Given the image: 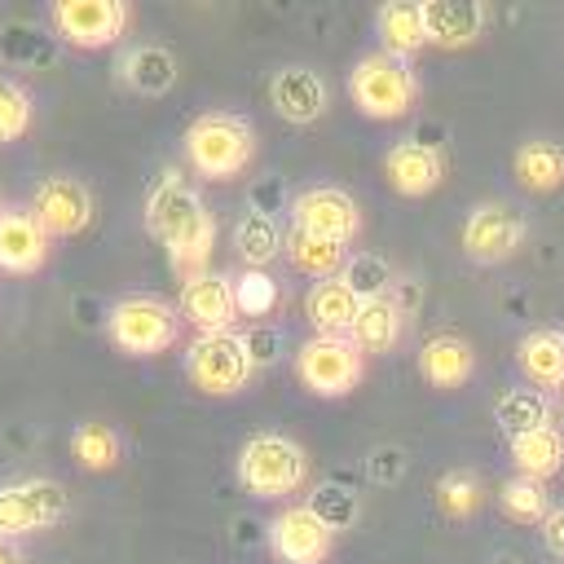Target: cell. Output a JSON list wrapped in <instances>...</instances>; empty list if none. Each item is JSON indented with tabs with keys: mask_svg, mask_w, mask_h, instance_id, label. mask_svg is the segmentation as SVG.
Listing matches in <instances>:
<instances>
[{
	"mask_svg": "<svg viewBox=\"0 0 564 564\" xmlns=\"http://www.w3.org/2000/svg\"><path fill=\"white\" fill-rule=\"evenodd\" d=\"M476 370V348L454 335V330H436L423 339L419 348V375L436 388V392H449V388H463Z\"/></svg>",
	"mask_w": 564,
	"mask_h": 564,
	"instance_id": "20",
	"label": "cell"
},
{
	"mask_svg": "<svg viewBox=\"0 0 564 564\" xmlns=\"http://www.w3.org/2000/svg\"><path fill=\"white\" fill-rule=\"evenodd\" d=\"M313 511H317V520L330 529V533H344V529H352L357 524V494L348 489V485H339V480H322L308 498H304Z\"/></svg>",
	"mask_w": 564,
	"mask_h": 564,
	"instance_id": "35",
	"label": "cell"
},
{
	"mask_svg": "<svg viewBox=\"0 0 564 564\" xmlns=\"http://www.w3.org/2000/svg\"><path fill=\"white\" fill-rule=\"evenodd\" d=\"M339 278H344V286H348L357 300H379V295H388L392 282H397L392 264H388L383 256H375V251H352Z\"/></svg>",
	"mask_w": 564,
	"mask_h": 564,
	"instance_id": "33",
	"label": "cell"
},
{
	"mask_svg": "<svg viewBox=\"0 0 564 564\" xmlns=\"http://www.w3.org/2000/svg\"><path fill=\"white\" fill-rule=\"evenodd\" d=\"M291 225L308 229V234H322V238H339V242H352L361 234V207L348 189L339 185H308L291 198Z\"/></svg>",
	"mask_w": 564,
	"mask_h": 564,
	"instance_id": "14",
	"label": "cell"
},
{
	"mask_svg": "<svg viewBox=\"0 0 564 564\" xmlns=\"http://www.w3.org/2000/svg\"><path fill=\"white\" fill-rule=\"evenodd\" d=\"M286 247V229L278 225L273 212H256L247 207L238 220H234V251L242 260V269H269Z\"/></svg>",
	"mask_w": 564,
	"mask_h": 564,
	"instance_id": "23",
	"label": "cell"
},
{
	"mask_svg": "<svg viewBox=\"0 0 564 564\" xmlns=\"http://www.w3.org/2000/svg\"><path fill=\"white\" fill-rule=\"evenodd\" d=\"M53 256L48 229L31 216V207H0V273H40Z\"/></svg>",
	"mask_w": 564,
	"mask_h": 564,
	"instance_id": "16",
	"label": "cell"
},
{
	"mask_svg": "<svg viewBox=\"0 0 564 564\" xmlns=\"http://www.w3.org/2000/svg\"><path fill=\"white\" fill-rule=\"evenodd\" d=\"M498 564H516V560H498Z\"/></svg>",
	"mask_w": 564,
	"mask_h": 564,
	"instance_id": "44",
	"label": "cell"
},
{
	"mask_svg": "<svg viewBox=\"0 0 564 564\" xmlns=\"http://www.w3.org/2000/svg\"><path fill=\"white\" fill-rule=\"evenodd\" d=\"M383 176L397 194L405 198H423L432 194L441 181H445V154L441 145L432 141H419V137H401L397 145H388L383 154Z\"/></svg>",
	"mask_w": 564,
	"mask_h": 564,
	"instance_id": "17",
	"label": "cell"
},
{
	"mask_svg": "<svg viewBox=\"0 0 564 564\" xmlns=\"http://www.w3.org/2000/svg\"><path fill=\"white\" fill-rule=\"evenodd\" d=\"M31 216L48 229V238H75L93 225V189L70 172H48L31 189Z\"/></svg>",
	"mask_w": 564,
	"mask_h": 564,
	"instance_id": "9",
	"label": "cell"
},
{
	"mask_svg": "<svg viewBox=\"0 0 564 564\" xmlns=\"http://www.w3.org/2000/svg\"><path fill=\"white\" fill-rule=\"evenodd\" d=\"M538 529H542V542H546V551L564 560V507H551V511H546V520H542Z\"/></svg>",
	"mask_w": 564,
	"mask_h": 564,
	"instance_id": "41",
	"label": "cell"
},
{
	"mask_svg": "<svg viewBox=\"0 0 564 564\" xmlns=\"http://www.w3.org/2000/svg\"><path fill=\"white\" fill-rule=\"evenodd\" d=\"M555 397L546 388H533V383H520V388H502L498 401H494V423L507 432V436H520V432H538V427H551L555 423Z\"/></svg>",
	"mask_w": 564,
	"mask_h": 564,
	"instance_id": "22",
	"label": "cell"
},
{
	"mask_svg": "<svg viewBox=\"0 0 564 564\" xmlns=\"http://www.w3.org/2000/svg\"><path fill=\"white\" fill-rule=\"evenodd\" d=\"M269 106H273L286 123L304 128V123H317V119L326 115L330 88H326V79H322L313 66L291 62V66H278V70L269 75Z\"/></svg>",
	"mask_w": 564,
	"mask_h": 564,
	"instance_id": "15",
	"label": "cell"
},
{
	"mask_svg": "<svg viewBox=\"0 0 564 564\" xmlns=\"http://www.w3.org/2000/svg\"><path fill=\"white\" fill-rule=\"evenodd\" d=\"M0 48H4V57L18 62V66L53 62V44H48V35H40L35 26H22V22H13V26L0 35Z\"/></svg>",
	"mask_w": 564,
	"mask_h": 564,
	"instance_id": "37",
	"label": "cell"
},
{
	"mask_svg": "<svg viewBox=\"0 0 564 564\" xmlns=\"http://www.w3.org/2000/svg\"><path fill=\"white\" fill-rule=\"evenodd\" d=\"M115 79L137 93V97H163L172 84H176V57L154 44V40H141V44H128L119 57H115Z\"/></svg>",
	"mask_w": 564,
	"mask_h": 564,
	"instance_id": "19",
	"label": "cell"
},
{
	"mask_svg": "<svg viewBox=\"0 0 564 564\" xmlns=\"http://www.w3.org/2000/svg\"><path fill=\"white\" fill-rule=\"evenodd\" d=\"M405 467H410V458H405L401 445H375V449L366 454V476H370V485H397V480L405 476Z\"/></svg>",
	"mask_w": 564,
	"mask_h": 564,
	"instance_id": "39",
	"label": "cell"
},
{
	"mask_svg": "<svg viewBox=\"0 0 564 564\" xmlns=\"http://www.w3.org/2000/svg\"><path fill=\"white\" fill-rule=\"evenodd\" d=\"M145 229H150V238H159V242H172L185 225H194L203 212H207V203H203V194L189 185V176L181 172V167H163L159 176H154V185L145 189Z\"/></svg>",
	"mask_w": 564,
	"mask_h": 564,
	"instance_id": "13",
	"label": "cell"
},
{
	"mask_svg": "<svg viewBox=\"0 0 564 564\" xmlns=\"http://www.w3.org/2000/svg\"><path fill=\"white\" fill-rule=\"evenodd\" d=\"M295 379L313 397H348L366 379V352L352 335H308L295 348Z\"/></svg>",
	"mask_w": 564,
	"mask_h": 564,
	"instance_id": "7",
	"label": "cell"
},
{
	"mask_svg": "<svg viewBox=\"0 0 564 564\" xmlns=\"http://www.w3.org/2000/svg\"><path fill=\"white\" fill-rule=\"evenodd\" d=\"M176 313L194 326V335L234 330V326H238L234 278H229V273H216V269L185 273V278H181V291H176Z\"/></svg>",
	"mask_w": 564,
	"mask_h": 564,
	"instance_id": "11",
	"label": "cell"
},
{
	"mask_svg": "<svg viewBox=\"0 0 564 564\" xmlns=\"http://www.w3.org/2000/svg\"><path fill=\"white\" fill-rule=\"evenodd\" d=\"M507 449H511V463H516L520 476L551 480L555 471H564V432L555 423L551 427H538V432L507 436Z\"/></svg>",
	"mask_w": 564,
	"mask_h": 564,
	"instance_id": "29",
	"label": "cell"
},
{
	"mask_svg": "<svg viewBox=\"0 0 564 564\" xmlns=\"http://www.w3.org/2000/svg\"><path fill=\"white\" fill-rule=\"evenodd\" d=\"M419 9H423L427 44H436V48H467L489 26L485 0H419Z\"/></svg>",
	"mask_w": 564,
	"mask_h": 564,
	"instance_id": "18",
	"label": "cell"
},
{
	"mask_svg": "<svg viewBox=\"0 0 564 564\" xmlns=\"http://www.w3.org/2000/svg\"><path fill=\"white\" fill-rule=\"evenodd\" d=\"M524 216L511 203H476L463 220V251L476 264H502L524 247Z\"/></svg>",
	"mask_w": 564,
	"mask_h": 564,
	"instance_id": "10",
	"label": "cell"
},
{
	"mask_svg": "<svg viewBox=\"0 0 564 564\" xmlns=\"http://www.w3.org/2000/svg\"><path fill=\"white\" fill-rule=\"evenodd\" d=\"M70 516V494L53 476H22L0 485V538H31L57 529Z\"/></svg>",
	"mask_w": 564,
	"mask_h": 564,
	"instance_id": "6",
	"label": "cell"
},
{
	"mask_svg": "<svg viewBox=\"0 0 564 564\" xmlns=\"http://www.w3.org/2000/svg\"><path fill=\"white\" fill-rule=\"evenodd\" d=\"M498 507L516 524H542L546 511H551V489H546V480H533V476L516 471L498 485Z\"/></svg>",
	"mask_w": 564,
	"mask_h": 564,
	"instance_id": "31",
	"label": "cell"
},
{
	"mask_svg": "<svg viewBox=\"0 0 564 564\" xmlns=\"http://www.w3.org/2000/svg\"><path fill=\"white\" fill-rule=\"evenodd\" d=\"M348 93L366 119H401V115H410V106L419 97V75L405 57L375 48V53L352 62Z\"/></svg>",
	"mask_w": 564,
	"mask_h": 564,
	"instance_id": "4",
	"label": "cell"
},
{
	"mask_svg": "<svg viewBox=\"0 0 564 564\" xmlns=\"http://www.w3.org/2000/svg\"><path fill=\"white\" fill-rule=\"evenodd\" d=\"M282 251H286V260H291L300 273H308L313 282H322V278H339L344 264H348V256H352L348 242L308 234V229H300V225L286 229V247H282Z\"/></svg>",
	"mask_w": 564,
	"mask_h": 564,
	"instance_id": "25",
	"label": "cell"
},
{
	"mask_svg": "<svg viewBox=\"0 0 564 564\" xmlns=\"http://www.w3.org/2000/svg\"><path fill=\"white\" fill-rule=\"evenodd\" d=\"M0 207H4V198H0Z\"/></svg>",
	"mask_w": 564,
	"mask_h": 564,
	"instance_id": "45",
	"label": "cell"
},
{
	"mask_svg": "<svg viewBox=\"0 0 564 564\" xmlns=\"http://www.w3.org/2000/svg\"><path fill=\"white\" fill-rule=\"evenodd\" d=\"M48 26L70 48H106L128 35L132 4L128 0H53Z\"/></svg>",
	"mask_w": 564,
	"mask_h": 564,
	"instance_id": "8",
	"label": "cell"
},
{
	"mask_svg": "<svg viewBox=\"0 0 564 564\" xmlns=\"http://www.w3.org/2000/svg\"><path fill=\"white\" fill-rule=\"evenodd\" d=\"M436 507H441V516H449V520H471L476 511H480V502H485V480L471 471V467H454V471H445L441 480H436Z\"/></svg>",
	"mask_w": 564,
	"mask_h": 564,
	"instance_id": "32",
	"label": "cell"
},
{
	"mask_svg": "<svg viewBox=\"0 0 564 564\" xmlns=\"http://www.w3.org/2000/svg\"><path fill=\"white\" fill-rule=\"evenodd\" d=\"M234 295H238V317H256V322H269L282 304V291L264 269H238Z\"/></svg>",
	"mask_w": 564,
	"mask_h": 564,
	"instance_id": "34",
	"label": "cell"
},
{
	"mask_svg": "<svg viewBox=\"0 0 564 564\" xmlns=\"http://www.w3.org/2000/svg\"><path fill=\"white\" fill-rule=\"evenodd\" d=\"M352 344L370 357V352H392L405 335V313L392 304V295H379V300H361L357 317H352Z\"/></svg>",
	"mask_w": 564,
	"mask_h": 564,
	"instance_id": "28",
	"label": "cell"
},
{
	"mask_svg": "<svg viewBox=\"0 0 564 564\" xmlns=\"http://www.w3.org/2000/svg\"><path fill=\"white\" fill-rule=\"evenodd\" d=\"M375 35H379V48H383V53L410 62V57L427 44L419 0H388V4H379V9H375Z\"/></svg>",
	"mask_w": 564,
	"mask_h": 564,
	"instance_id": "24",
	"label": "cell"
},
{
	"mask_svg": "<svg viewBox=\"0 0 564 564\" xmlns=\"http://www.w3.org/2000/svg\"><path fill=\"white\" fill-rule=\"evenodd\" d=\"M511 176L529 189V194H551L564 185V145L560 141H546V137H533V141H520L516 154H511Z\"/></svg>",
	"mask_w": 564,
	"mask_h": 564,
	"instance_id": "27",
	"label": "cell"
},
{
	"mask_svg": "<svg viewBox=\"0 0 564 564\" xmlns=\"http://www.w3.org/2000/svg\"><path fill=\"white\" fill-rule=\"evenodd\" d=\"M70 458H75L84 471H110V467H119V458H123V441H119V432H115L110 423L84 419V423H75V432H70Z\"/></svg>",
	"mask_w": 564,
	"mask_h": 564,
	"instance_id": "30",
	"label": "cell"
},
{
	"mask_svg": "<svg viewBox=\"0 0 564 564\" xmlns=\"http://www.w3.org/2000/svg\"><path fill=\"white\" fill-rule=\"evenodd\" d=\"M551 397H555V405H560V410H564V379H560V388H555V392H551Z\"/></svg>",
	"mask_w": 564,
	"mask_h": 564,
	"instance_id": "43",
	"label": "cell"
},
{
	"mask_svg": "<svg viewBox=\"0 0 564 564\" xmlns=\"http://www.w3.org/2000/svg\"><path fill=\"white\" fill-rule=\"evenodd\" d=\"M185 163L207 181H234L256 159V128L242 115L207 110L185 128Z\"/></svg>",
	"mask_w": 564,
	"mask_h": 564,
	"instance_id": "2",
	"label": "cell"
},
{
	"mask_svg": "<svg viewBox=\"0 0 564 564\" xmlns=\"http://www.w3.org/2000/svg\"><path fill=\"white\" fill-rule=\"evenodd\" d=\"M242 339H247V352H251V366H256V370L273 366V361L282 357V348H286V330H282L278 322H251V326L242 330Z\"/></svg>",
	"mask_w": 564,
	"mask_h": 564,
	"instance_id": "38",
	"label": "cell"
},
{
	"mask_svg": "<svg viewBox=\"0 0 564 564\" xmlns=\"http://www.w3.org/2000/svg\"><path fill=\"white\" fill-rule=\"evenodd\" d=\"M106 335L128 357H159L176 344L181 313H176V304H167L163 295H150V291L119 295L106 308Z\"/></svg>",
	"mask_w": 564,
	"mask_h": 564,
	"instance_id": "3",
	"label": "cell"
},
{
	"mask_svg": "<svg viewBox=\"0 0 564 564\" xmlns=\"http://www.w3.org/2000/svg\"><path fill=\"white\" fill-rule=\"evenodd\" d=\"M256 366L247 352L242 330H212V335H194L185 344V379L203 392V397H234L251 383Z\"/></svg>",
	"mask_w": 564,
	"mask_h": 564,
	"instance_id": "5",
	"label": "cell"
},
{
	"mask_svg": "<svg viewBox=\"0 0 564 564\" xmlns=\"http://www.w3.org/2000/svg\"><path fill=\"white\" fill-rule=\"evenodd\" d=\"M264 542L282 564H322L335 546V533L317 520L308 502H282V511L264 524Z\"/></svg>",
	"mask_w": 564,
	"mask_h": 564,
	"instance_id": "12",
	"label": "cell"
},
{
	"mask_svg": "<svg viewBox=\"0 0 564 564\" xmlns=\"http://www.w3.org/2000/svg\"><path fill=\"white\" fill-rule=\"evenodd\" d=\"M0 564H26V551H22V542H13V538H0Z\"/></svg>",
	"mask_w": 564,
	"mask_h": 564,
	"instance_id": "42",
	"label": "cell"
},
{
	"mask_svg": "<svg viewBox=\"0 0 564 564\" xmlns=\"http://www.w3.org/2000/svg\"><path fill=\"white\" fill-rule=\"evenodd\" d=\"M238 480L251 498L295 502V494L313 480V458L286 432H251L238 449Z\"/></svg>",
	"mask_w": 564,
	"mask_h": 564,
	"instance_id": "1",
	"label": "cell"
},
{
	"mask_svg": "<svg viewBox=\"0 0 564 564\" xmlns=\"http://www.w3.org/2000/svg\"><path fill=\"white\" fill-rule=\"evenodd\" d=\"M31 119H35L31 93H26L18 79L0 75V145H9V141H22V137L31 132Z\"/></svg>",
	"mask_w": 564,
	"mask_h": 564,
	"instance_id": "36",
	"label": "cell"
},
{
	"mask_svg": "<svg viewBox=\"0 0 564 564\" xmlns=\"http://www.w3.org/2000/svg\"><path fill=\"white\" fill-rule=\"evenodd\" d=\"M516 366L524 370V379H529L533 388L555 392L560 379H564V330L538 326V330L520 335V344H516Z\"/></svg>",
	"mask_w": 564,
	"mask_h": 564,
	"instance_id": "26",
	"label": "cell"
},
{
	"mask_svg": "<svg viewBox=\"0 0 564 564\" xmlns=\"http://www.w3.org/2000/svg\"><path fill=\"white\" fill-rule=\"evenodd\" d=\"M357 308H361V300L344 286V278H322V282H308V291H304V317H308L313 335H348Z\"/></svg>",
	"mask_w": 564,
	"mask_h": 564,
	"instance_id": "21",
	"label": "cell"
},
{
	"mask_svg": "<svg viewBox=\"0 0 564 564\" xmlns=\"http://www.w3.org/2000/svg\"><path fill=\"white\" fill-rule=\"evenodd\" d=\"M388 295H392V304H397V308H401V313L410 317V313H414V308L423 304V295H427V286H423L419 278H397Z\"/></svg>",
	"mask_w": 564,
	"mask_h": 564,
	"instance_id": "40",
	"label": "cell"
}]
</instances>
